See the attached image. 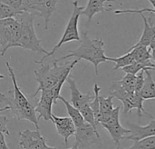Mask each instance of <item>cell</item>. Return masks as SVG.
Wrapping results in <instances>:
<instances>
[{
    "mask_svg": "<svg viewBox=\"0 0 155 149\" xmlns=\"http://www.w3.org/2000/svg\"><path fill=\"white\" fill-rule=\"evenodd\" d=\"M5 66L11 77L14 88L13 90L0 94V101L6 104L8 110L12 112L13 117L17 120H27L36 127V130H39L35 107L30 103L26 96L18 86L16 77L9 62H5Z\"/></svg>",
    "mask_w": 155,
    "mask_h": 149,
    "instance_id": "obj_1",
    "label": "cell"
},
{
    "mask_svg": "<svg viewBox=\"0 0 155 149\" xmlns=\"http://www.w3.org/2000/svg\"><path fill=\"white\" fill-rule=\"evenodd\" d=\"M82 44L74 50H70L69 54L60 57L58 59L54 60V62H60L64 59L75 57L79 61L81 59L86 60L94 65V73L97 76L98 74V66L101 63L108 61V56H105L104 51V43L102 38H94L92 39L88 36V32L82 33Z\"/></svg>",
    "mask_w": 155,
    "mask_h": 149,
    "instance_id": "obj_2",
    "label": "cell"
},
{
    "mask_svg": "<svg viewBox=\"0 0 155 149\" xmlns=\"http://www.w3.org/2000/svg\"><path fill=\"white\" fill-rule=\"evenodd\" d=\"M78 62L79 60L75 59L69 64L62 66L57 65L56 62H54L53 66L42 63L41 67L34 71L35 80L38 83V87L33 95V97H35L42 90L52 89L63 77H68L71 71Z\"/></svg>",
    "mask_w": 155,
    "mask_h": 149,
    "instance_id": "obj_3",
    "label": "cell"
},
{
    "mask_svg": "<svg viewBox=\"0 0 155 149\" xmlns=\"http://www.w3.org/2000/svg\"><path fill=\"white\" fill-rule=\"evenodd\" d=\"M15 18L21 25V37L19 41L20 47L37 54H48V51L42 47V40L39 39L35 34L34 27L35 15L28 12H23L17 15Z\"/></svg>",
    "mask_w": 155,
    "mask_h": 149,
    "instance_id": "obj_4",
    "label": "cell"
},
{
    "mask_svg": "<svg viewBox=\"0 0 155 149\" xmlns=\"http://www.w3.org/2000/svg\"><path fill=\"white\" fill-rule=\"evenodd\" d=\"M110 95H112L114 97H116L118 100H120L124 105V113L128 114L133 109L137 110V115L139 117H143V114H145L149 116L151 118H153V116L149 114L143 107V98L141 96L140 93L137 92H127L125 91L118 83V81L113 82L112 89L110 92Z\"/></svg>",
    "mask_w": 155,
    "mask_h": 149,
    "instance_id": "obj_5",
    "label": "cell"
},
{
    "mask_svg": "<svg viewBox=\"0 0 155 149\" xmlns=\"http://www.w3.org/2000/svg\"><path fill=\"white\" fill-rule=\"evenodd\" d=\"M21 25L15 18L0 20V56H4L8 49L20 47Z\"/></svg>",
    "mask_w": 155,
    "mask_h": 149,
    "instance_id": "obj_6",
    "label": "cell"
},
{
    "mask_svg": "<svg viewBox=\"0 0 155 149\" xmlns=\"http://www.w3.org/2000/svg\"><path fill=\"white\" fill-rule=\"evenodd\" d=\"M73 5V13L71 15V17L67 23V25L64 29V32L60 39V41L54 46V48L52 49L51 52H48V54H46L45 56H43V58L39 61H35V64H42L44 62V60H45L47 57L54 56L55 54V52L65 43L67 42H71V41H81V37L79 35V30H78V22H79V18L80 15H82V11L84 10V6H80L78 5V1L74 0L72 3Z\"/></svg>",
    "mask_w": 155,
    "mask_h": 149,
    "instance_id": "obj_7",
    "label": "cell"
},
{
    "mask_svg": "<svg viewBox=\"0 0 155 149\" xmlns=\"http://www.w3.org/2000/svg\"><path fill=\"white\" fill-rule=\"evenodd\" d=\"M75 143L83 149L87 148L94 144L101 142V137L96 129L89 123L84 122L75 130Z\"/></svg>",
    "mask_w": 155,
    "mask_h": 149,
    "instance_id": "obj_8",
    "label": "cell"
},
{
    "mask_svg": "<svg viewBox=\"0 0 155 149\" xmlns=\"http://www.w3.org/2000/svg\"><path fill=\"white\" fill-rule=\"evenodd\" d=\"M19 147L22 149H43L47 146L39 130L25 129L19 133Z\"/></svg>",
    "mask_w": 155,
    "mask_h": 149,
    "instance_id": "obj_9",
    "label": "cell"
},
{
    "mask_svg": "<svg viewBox=\"0 0 155 149\" xmlns=\"http://www.w3.org/2000/svg\"><path fill=\"white\" fill-rule=\"evenodd\" d=\"M54 104L55 103L52 90H42L40 98L35 106V112L38 114L37 118H43L45 121H50L52 119V107Z\"/></svg>",
    "mask_w": 155,
    "mask_h": 149,
    "instance_id": "obj_10",
    "label": "cell"
},
{
    "mask_svg": "<svg viewBox=\"0 0 155 149\" xmlns=\"http://www.w3.org/2000/svg\"><path fill=\"white\" fill-rule=\"evenodd\" d=\"M51 121L55 126L58 135H60L64 139V144H68V139L72 136H74L76 127L73 120L68 117H59L54 115H52Z\"/></svg>",
    "mask_w": 155,
    "mask_h": 149,
    "instance_id": "obj_11",
    "label": "cell"
},
{
    "mask_svg": "<svg viewBox=\"0 0 155 149\" xmlns=\"http://www.w3.org/2000/svg\"><path fill=\"white\" fill-rule=\"evenodd\" d=\"M128 126L130 127L131 133L125 138L134 142L155 136V119H153L147 126H139L133 123H128Z\"/></svg>",
    "mask_w": 155,
    "mask_h": 149,
    "instance_id": "obj_12",
    "label": "cell"
},
{
    "mask_svg": "<svg viewBox=\"0 0 155 149\" xmlns=\"http://www.w3.org/2000/svg\"><path fill=\"white\" fill-rule=\"evenodd\" d=\"M68 85H69V89L71 92V104L76 107L77 109L81 108L84 105L91 103V101L94 99V96H92L91 93L87 94H83L79 91V89L76 86V83L73 77L68 76L66 79Z\"/></svg>",
    "mask_w": 155,
    "mask_h": 149,
    "instance_id": "obj_13",
    "label": "cell"
},
{
    "mask_svg": "<svg viewBox=\"0 0 155 149\" xmlns=\"http://www.w3.org/2000/svg\"><path fill=\"white\" fill-rule=\"evenodd\" d=\"M57 3H58V0H49L45 3L37 4L32 8L31 12H30L31 14L40 16L45 20V25H44L45 30L48 29L49 21L51 19L53 13L56 9Z\"/></svg>",
    "mask_w": 155,
    "mask_h": 149,
    "instance_id": "obj_14",
    "label": "cell"
},
{
    "mask_svg": "<svg viewBox=\"0 0 155 149\" xmlns=\"http://www.w3.org/2000/svg\"><path fill=\"white\" fill-rule=\"evenodd\" d=\"M114 0H88L86 7L82 11V15H84L87 17L88 23H90L93 17L100 12L111 11L112 5H105V3L112 2Z\"/></svg>",
    "mask_w": 155,
    "mask_h": 149,
    "instance_id": "obj_15",
    "label": "cell"
},
{
    "mask_svg": "<svg viewBox=\"0 0 155 149\" xmlns=\"http://www.w3.org/2000/svg\"><path fill=\"white\" fill-rule=\"evenodd\" d=\"M102 126L111 135L112 139L114 142V144H115V146H116L117 148L120 146L121 140L122 139H124L131 133V130L130 129H125L124 127H123L121 126L120 123L114 124V125H102Z\"/></svg>",
    "mask_w": 155,
    "mask_h": 149,
    "instance_id": "obj_16",
    "label": "cell"
},
{
    "mask_svg": "<svg viewBox=\"0 0 155 149\" xmlns=\"http://www.w3.org/2000/svg\"><path fill=\"white\" fill-rule=\"evenodd\" d=\"M140 15L143 20L144 28H143V35L141 36L140 40L134 46H149L152 39L153 38V36H155V25H153L151 24L152 18L148 19L143 15V13L140 14Z\"/></svg>",
    "mask_w": 155,
    "mask_h": 149,
    "instance_id": "obj_17",
    "label": "cell"
},
{
    "mask_svg": "<svg viewBox=\"0 0 155 149\" xmlns=\"http://www.w3.org/2000/svg\"><path fill=\"white\" fill-rule=\"evenodd\" d=\"M144 75L146 76L140 94L144 100L155 99V81L151 74V70H144Z\"/></svg>",
    "mask_w": 155,
    "mask_h": 149,
    "instance_id": "obj_18",
    "label": "cell"
},
{
    "mask_svg": "<svg viewBox=\"0 0 155 149\" xmlns=\"http://www.w3.org/2000/svg\"><path fill=\"white\" fill-rule=\"evenodd\" d=\"M58 100H60V101H62V102L64 103V107H65V108H66L67 114H68L69 117L73 120V122H74L75 127H80L81 125H83V124L85 122L84 119V117H83V116L81 115L79 109H77L76 107H74L69 101L65 100V99H64L63 97H61V96L58 97Z\"/></svg>",
    "mask_w": 155,
    "mask_h": 149,
    "instance_id": "obj_19",
    "label": "cell"
},
{
    "mask_svg": "<svg viewBox=\"0 0 155 149\" xmlns=\"http://www.w3.org/2000/svg\"><path fill=\"white\" fill-rule=\"evenodd\" d=\"M131 52L135 62H144L152 60V51L146 46H133L125 53Z\"/></svg>",
    "mask_w": 155,
    "mask_h": 149,
    "instance_id": "obj_20",
    "label": "cell"
},
{
    "mask_svg": "<svg viewBox=\"0 0 155 149\" xmlns=\"http://www.w3.org/2000/svg\"><path fill=\"white\" fill-rule=\"evenodd\" d=\"M108 61H112V62L115 63V66L113 68L114 70L122 69V68H124V67H125L127 66H130V65H132L133 63L135 62V60H134L133 55L131 54V52L125 53L124 56L116 57V58L108 56Z\"/></svg>",
    "mask_w": 155,
    "mask_h": 149,
    "instance_id": "obj_21",
    "label": "cell"
},
{
    "mask_svg": "<svg viewBox=\"0 0 155 149\" xmlns=\"http://www.w3.org/2000/svg\"><path fill=\"white\" fill-rule=\"evenodd\" d=\"M79 111H80L81 115L83 116L84 121L89 123L94 129L97 130V125L98 124L95 121V117H94V112H93V110H92V108L90 107V103L84 105L81 108H79Z\"/></svg>",
    "mask_w": 155,
    "mask_h": 149,
    "instance_id": "obj_22",
    "label": "cell"
},
{
    "mask_svg": "<svg viewBox=\"0 0 155 149\" xmlns=\"http://www.w3.org/2000/svg\"><path fill=\"white\" fill-rule=\"evenodd\" d=\"M135 80H136V75L126 74L120 81H118V83L125 91L134 92V90H135Z\"/></svg>",
    "mask_w": 155,
    "mask_h": 149,
    "instance_id": "obj_23",
    "label": "cell"
},
{
    "mask_svg": "<svg viewBox=\"0 0 155 149\" xmlns=\"http://www.w3.org/2000/svg\"><path fill=\"white\" fill-rule=\"evenodd\" d=\"M125 149H155V136L134 141L131 147Z\"/></svg>",
    "mask_w": 155,
    "mask_h": 149,
    "instance_id": "obj_24",
    "label": "cell"
},
{
    "mask_svg": "<svg viewBox=\"0 0 155 149\" xmlns=\"http://www.w3.org/2000/svg\"><path fill=\"white\" fill-rule=\"evenodd\" d=\"M113 99H114V97L112 95L108 96L107 97L99 96V107H100L99 113H106V112L112 111L114 109Z\"/></svg>",
    "mask_w": 155,
    "mask_h": 149,
    "instance_id": "obj_25",
    "label": "cell"
},
{
    "mask_svg": "<svg viewBox=\"0 0 155 149\" xmlns=\"http://www.w3.org/2000/svg\"><path fill=\"white\" fill-rule=\"evenodd\" d=\"M18 14L13 8H11L9 5H7L2 0H0V20L5 19V18L15 17Z\"/></svg>",
    "mask_w": 155,
    "mask_h": 149,
    "instance_id": "obj_26",
    "label": "cell"
},
{
    "mask_svg": "<svg viewBox=\"0 0 155 149\" xmlns=\"http://www.w3.org/2000/svg\"><path fill=\"white\" fill-rule=\"evenodd\" d=\"M11 8H13L18 15L23 13V0H2Z\"/></svg>",
    "mask_w": 155,
    "mask_h": 149,
    "instance_id": "obj_27",
    "label": "cell"
},
{
    "mask_svg": "<svg viewBox=\"0 0 155 149\" xmlns=\"http://www.w3.org/2000/svg\"><path fill=\"white\" fill-rule=\"evenodd\" d=\"M144 79H145V76H144V70H142L140 71L139 73L136 74V80H135V90L134 92H137V93H141V90L143 86V84H144Z\"/></svg>",
    "mask_w": 155,
    "mask_h": 149,
    "instance_id": "obj_28",
    "label": "cell"
},
{
    "mask_svg": "<svg viewBox=\"0 0 155 149\" xmlns=\"http://www.w3.org/2000/svg\"><path fill=\"white\" fill-rule=\"evenodd\" d=\"M8 119L5 116H0V132H3L5 135H9V131L7 128Z\"/></svg>",
    "mask_w": 155,
    "mask_h": 149,
    "instance_id": "obj_29",
    "label": "cell"
},
{
    "mask_svg": "<svg viewBox=\"0 0 155 149\" xmlns=\"http://www.w3.org/2000/svg\"><path fill=\"white\" fill-rule=\"evenodd\" d=\"M37 4V0H23V11L30 13L32 8Z\"/></svg>",
    "mask_w": 155,
    "mask_h": 149,
    "instance_id": "obj_30",
    "label": "cell"
},
{
    "mask_svg": "<svg viewBox=\"0 0 155 149\" xmlns=\"http://www.w3.org/2000/svg\"><path fill=\"white\" fill-rule=\"evenodd\" d=\"M0 149H9L7 147L5 138V134L3 132H0Z\"/></svg>",
    "mask_w": 155,
    "mask_h": 149,
    "instance_id": "obj_31",
    "label": "cell"
},
{
    "mask_svg": "<svg viewBox=\"0 0 155 149\" xmlns=\"http://www.w3.org/2000/svg\"><path fill=\"white\" fill-rule=\"evenodd\" d=\"M149 48H150L151 51L155 50V36H153V38L152 39V41H151V43H150V45H149Z\"/></svg>",
    "mask_w": 155,
    "mask_h": 149,
    "instance_id": "obj_32",
    "label": "cell"
},
{
    "mask_svg": "<svg viewBox=\"0 0 155 149\" xmlns=\"http://www.w3.org/2000/svg\"><path fill=\"white\" fill-rule=\"evenodd\" d=\"M69 149H83L81 147H79L76 143H74V147H72L71 148Z\"/></svg>",
    "mask_w": 155,
    "mask_h": 149,
    "instance_id": "obj_33",
    "label": "cell"
},
{
    "mask_svg": "<svg viewBox=\"0 0 155 149\" xmlns=\"http://www.w3.org/2000/svg\"><path fill=\"white\" fill-rule=\"evenodd\" d=\"M152 58L155 61V50H153V51H152Z\"/></svg>",
    "mask_w": 155,
    "mask_h": 149,
    "instance_id": "obj_34",
    "label": "cell"
},
{
    "mask_svg": "<svg viewBox=\"0 0 155 149\" xmlns=\"http://www.w3.org/2000/svg\"><path fill=\"white\" fill-rule=\"evenodd\" d=\"M152 5H153V6L154 7V9H155V0H148Z\"/></svg>",
    "mask_w": 155,
    "mask_h": 149,
    "instance_id": "obj_35",
    "label": "cell"
},
{
    "mask_svg": "<svg viewBox=\"0 0 155 149\" xmlns=\"http://www.w3.org/2000/svg\"><path fill=\"white\" fill-rule=\"evenodd\" d=\"M46 1H49V0H37V4H40V3H45ZM36 4V5H37Z\"/></svg>",
    "mask_w": 155,
    "mask_h": 149,
    "instance_id": "obj_36",
    "label": "cell"
},
{
    "mask_svg": "<svg viewBox=\"0 0 155 149\" xmlns=\"http://www.w3.org/2000/svg\"><path fill=\"white\" fill-rule=\"evenodd\" d=\"M43 149H56L55 147H48V146H46L45 147H44Z\"/></svg>",
    "mask_w": 155,
    "mask_h": 149,
    "instance_id": "obj_37",
    "label": "cell"
},
{
    "mask_svg": "<svg viewBox=\"0 0 155 149\" xmlns=\"http://www.w3.org/2000/svg\"><path fill=\"white\" fill-rule=\"evenodd\" d=\"M4 77H5V76H4L3 75H1V74H0V80H2V79H4Z\"/></svg>",
    "mask_w": 155,
    "mask_h": 149,
    "instance_id": "obj_38",
    "label": "cell"
}]
</instances>
